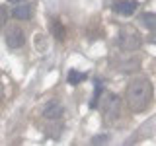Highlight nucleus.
<instances>
[{
  "instance_id": "14",
  "label": "nucleus",
  "mask_w": 156,
  "mask_h": 146,
  "mask_svg": "<svg viewBox=\"0 0 156 146\" xmlns=\"http://www.w3.org/2000/svg\"><path fill=\"white\" fill-rule=\"evenodd\" d=\"M8 2H14V4H18V2H22V0H8Z\"/></svg>"
},
{
  "instance_id": "1",
  "label": "nucleus",
  "mask_w": 156,
  "mask_h": 146,
  "mask_svg": "<svg viewBox=\"0 0 156 146\" xmlns=\"http://www.w3.org/2000/svg\"><path fill=\"white\" fill-rule=\"evenodd\" d=\"M152 101V84L148 78L136 76L129 82L127 86V105L131 107V111L140 113Z\"/></svg>"
},
{
  "instance_id": "2",
  "label": "nucleus",
  "mask_w": 156,
  "mask_h": 146,
  "mask_svg": "<svg viewBox=\"0 0 156 146\" xmlns=\"http://www.w3.org/2000/svg\"><path fill=\"white\" fill-rule=\"evenodd\" d=\"M98 105H100L101 115H104L105 121H115L117 117H119V111H121V99H119V96L105 94L104 99H101Z\"/></svg>"
},
{
  "instance_id": "13",
  "label": "nucleus",
  "mask_w": 156,
  "mask_h": 146,
  "mask_svg": "<svg viewBox=\"0 0 156 146\" xmlns=\"http://www.w3.org/2000/svg\"><path fill=\"white\" fill-rule=\"evenodd\" d=\"M105 140H107V136H98V138H94L92 142H94V144H100V142H105Z\"/></svg>"
},
{
  "instance_id": "3",
  "label": "nucleus",
  "mask_w": 156,
  "mask_h": 146,
  "mask_svg": "<svg viewBox=\"0 0 156 146\" xmlns=\"http://www.w3.org/2000/svg\"><path fill=\"white\" fill-rule=\"evenodd\" d=\"M117 41H119V47L123 51H136L140 47V35L133 27H121L119 35H117Z\"/></svg>"
},
{
  "instance_id": "9",
  "label": "nucleus",
  "mask_w": 156,
  "mask_h": 146,
  "mask_svg": "<svg viewBox=\"0 0 156 146\" xmlns=\"http://www.w3.org/2000/svg\"><path fill=\"white\" fill-rule=\"evenodd\" d=\"M101 92H104L101 80H100V78H96V92H94V96H92V101H90V107H92V109H94V107H98V103H100V96H101Z\"/></svg>"
},
{
  "instance_id": "11",
  "label": "nucleus",
  "mask_w": 156,
  "mask_h": 146,
  "mask_svg": "<svg viewBox=\"0 0 156 146\" xmlns=\"http://www.w3.org/2000/svg\"><path fill=\"white\" fill-rule=\"evenodd\" d=\"M86 78V74L84 72H78V70H72L70 74H68V82L70 84H78V82H82Z\"/></svg>"
},
{
  "instance_id": "6",
  "label": "nucleus",
  "mask_w": 156,
  "mask_h": 146,
  "mask_svg": "<svg viewBox=\"0 0 156 146\" xmlns=\"http://www.w3.org/2000/svg\"><path fill=\"white\" fill-rule=\"evenodd\" d=\"M113 10L121 16H133L136 10V2L135 0H117L113 4Z\"/></svg>"
},
{
  "instance_id": "8",
  "label": "nucleus",
  "mask_w": 156,
  "mask_h": 146,
  "mask_svg": "<svg viewBox=\"0 0 156 146\" xmlns=\"http://www.w3.org/2000/svg\"><path fill=\"white\" fill-rule=\"evenodd\" d=\"M51 31H53V35H55L57 41H65V27H62V23L58 22V19H53Z\"/></svg>"
},
{
  "instance_id": "15",
  "label": "nucleus",
  "mask_w": 156,
  "mask_h": 146,
  "mask_svg": "<svg viewBox=\"0 0 156 146\" xmlns=\"http://www.w3.org/2000/svg\"><path fill=\"white\" fill-rule=\"evenodd\" d=\"M0 99H2V84H0Z\"/></svg>"
},
{
  "instance_id": "10",
  "label": "nucleus",
  "mask_w": 156,
  "mask_h": 146,
  "mask_svg": "<svg viewBox=\"0 0 156 146\" xmlns=\"http://www.w3.org/2000/svg\"><path fill=\"white\" fill-rule=\"evenodd\" d=\"M140 19L144 22V26L148 27V29H154L156 27V14H143Z\"/></svg>"
},
{
  "instance_id": "4",
  "label": "nucleus",
  "mask_w": 156,
  "mask_h": 146,
  "mask_svg": "<svg viewBox=\"0 0 156 146\" xmlns=\"http://www.w3.org/2000/svg\"><path fill=\"white\" fill-rule=\"evenodd\" d=\"M23 43H26V35L18 26H12L6 29V45L10 49H20Z\"/></svg>"
},
{
  "instance_id": "5",
  "label": "nucleus",
  "mask_w": 156,
  "mask_h": 146,
  "mask_svg": "<svg viewBox=\"0 0 156 146\" xmlns=\"http://www.w3.org/2000/svg\"><path fill=\"white\" fill-rule=\"evenodd\" d=\"M62 107L61 103H57V101H49V103L43 107V117H45L47 121H53V123H58V121L62 119Z\"/></svg>"
},
{
  "instance_id": "12",
  "label": "nucleus",
  "mask_w": 156,
  "mask_h": 146,
  "mask_svg": "<svg viewBox=\"0 0 156 146\" xmlns=\"http://www.w3.org/2000/svg\"><path fill=\"white\" fill-rule=\"evenodd\" d=\"M6 18H8L6 8H4V6H0V27H4V26H6Z\"/></svg>"
},
{
  "instance_id": "7",
  "label": "nucleus",
  "mask_w": 156,
  "mask_h": 146,
  "mask_svg": "<svg viewBox=\"0 0 156 146\" xmlns=\"http://www.w3.org/2000/svg\"><path fill=\"white\" fill-rule=\"evenodd\" d=\"M12 14L16 19H29L31 18V8L26 6V4H20V6H16L12 10Z\"/></svg>"
}]
</instances>
